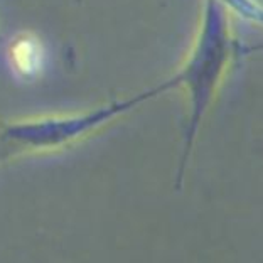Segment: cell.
Segmentation results:
<instances>
[{
    "instance_id": "6da1fadb",
    "label": "cell",
    "mask_w": 263,
    "mask_h": 263,
    "mask_svg": "<svg viewBox=\"0 0 263 263\" xmlns=\"http://www.w3.org/2000/svg\"><path fill=\"white\" fill-rule=\"evenodd\" d=\"M12 61L19 73L32 76L43 66V47L32 37L17 41L12 47Z\"/></svg>"
}]
</instances>
